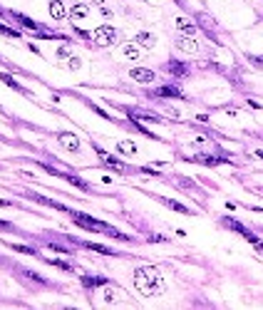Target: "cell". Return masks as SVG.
Segmentation results:
<instances>
[{
  "instance_id": "1",
  "label": "cell",
  "mask_w": 263,
  "mask_h": 310,
  "mask_svg": "<svg viewBox=\"0 0 263 310\" xmlns=\"http://www.w3.org/2000/svg\"><path fill=\"white\" fill-rule=\"evenodd\" d=\"M132 283H134L136 293L144 298H154V296H162L166 290L164 276L156 266H136L132 273Z\"/></svg>"
},
{
  "instance_id": "2",
  "label": "cell",
  "mask_w": 263,
  "mask_h": 310,
  "mask_svg": "<svg viewBox=\"0 0 263 310\" xmlns=\"http://www.w3.org/2000/svg\"><path fill=\"white\" fill-rule=\"evenodd\" d=\"M80 228H84V231H92V234H104V236H110V238H117V241H124V244H130L132 236L127 234H122L120 228H114V226H110V224H104V221H100V218H92L90 214H82V211H72L70 208V214H67Z\"/></svg>"
},
{
  "instance_id": "3",
  "label": "cell",
  "mask_w": 263,
  "mask_h": 310,
  "mask_svg": "<svg viewBox=\"0 0 263 310\" xmlns=\"http://www.w3.org/2000/svg\"><path fill=\"white\" fill-rule=\"evenodd\" d=\"M117 38H120L117 28H112V25H100V28L92 32L90 42L97 45V48H112V45L117 42Z\"/></svg>"
},
{
  "instance_id": "4",
  "label": "cell",
  "mask_w": 263,
  "mask_h": 310,
  "mask_svg": "<svg viewBox=\"0 0 263 310\" xmlns=\"http://www.w3.org/2000/svg\"><path fill=\"white\" fill-rule=\"evenodd\" d=\"M92 149L97 152V156H100V162L107 166V169H112V172H117V174H130V172H134V169H130L124 162H120L114 154H110V152H104L102 146H97V144H92Z\"/></svg>"
},
{
  "instance_id": "5",
  "label": "cell",
  "mask_w": 263,
  "mask_h": 310,
  "mask_svg": "<svg viewBox=\"0 0 263 310\" xmlns=\"http://www.w3.org/2000/svg\"><path fill=\"white\" fill-rule=\"evenodd\" d=\"M38 166H42L48 174H52V176H62L65 182H70L72 186H77V188H82V191H90V184L87 182H82L80 176H74V174H65V172H60V169H55V166H48V164H38Z\"/></svg>"
},
{
  "instance_id": "6",
  "label": "cell",
  "mask_w": 263,
  "mask_h": 310,
  "mask_svg": "<svg viewBox=\"0 0 263 310\" xmlns=\"http://www.w3.org/2000/svg\"><path fill=\"white\" fill-rule=\"evenodd\" d=\"M55 139H58V142L65 146L67 152H74V154H77V152L82 149V144H80V136H77L74 132H58V134H55Z\"/></svg>"
},
{
  "instance_id": "7",
  "label": "cell",
  "mask_w": 263,
  "mask_h": 310,
  "mask_svg": "<svg viewBox=\"0 0 263 310\" xmlns=\"http://www.w3.org/2000/svg\"><path fill=\"white\" fill-rule=\"evenodd\" d=\"M22 196L25 198H30V201H35V204H42V206H50V208H55V211H62V214H70V208L62 206V204H58V201H52V198H48V196H42V194H32V191H22Z\"/></svg>"
},
{
  "instance_id": "8",
  "label": "cell",
  "mask_w": 263,
  "mask_h": 310,
  "mask_svg": "<svg viewBox=\"0 0 263 310\" xmlns=\"http://www.w3.org/2000/svg\"><path fill=\"white\" fill-rule=\"evenodd\" d=\"M8 15H10V18H15V20H18V22H20L22 28H28V30H32L35 35H38V32H50V30H48V28H45L42 22H38V20H32V18H28V15H22V12H8Z\"/></svg>"
},
{
  "instance_id": "9",
  "label": "cell",
  "mask_w": 263,
  "mask_h": 310,
  "mask_svg": "<svg viewBox=\"0 0 263 310\" xmlns=\"http://www.w3.org/2000/svg\"><path fill=\"white\" fill-rule=\"evenodd\" d=\"M124 112H127V117L134 120V122H162V117L159 114H154V112H146V110H136V107H122Z\"/></svg>"
},
{
  "instance_id": "10",
  "label": "cell",
  "mask_w": 263,
  "mask_h": 310,
  "mask_svg": "<svg viewBox=\"0 0 263 310\" xmlns=\"http://www.w3.org/2000/svg\"><path fill=\"white\" fill-rule=\"evenodd\" d=\"M130 77L134 80V82H139V84H152L154 77H156V72L149 70V67H132Z\"/></svg>"
},
{
  "instance_id": "11",
  "label": "cell",
  "mask_w": 263,
  "mask_h": 310,
  "mask_svg": "<svg viewBox=\"0 0 263 310\" xmlns=\"http://www.w3.org/2000/svg\"><path fill=\"white\" fill-rule=\"evenodd\" d=\"M154 97H162V100H184V92L176 87V84H162L152 92Z\"/></svg>"
},
{
  "instance_id": "12",
  "label": "cell",
  "mask_w": 263,
  "mask_h": 310,
  "mask_svg": "<svg viewBox=\"0 0 263 310\" xmlns=\"http://www.w3.org/2000/svg\"><path fill=\"white\" fill-rule=\"evenodd\" d=\"M74 246H82L87 248V250H94V253H102V256H120V250H114V248L110 246H102V244H92V241H80V238H70Z\"/></svg>"
},
{
  "instance_id": "13",
  "label": "cell",
  "mask_w": 263,
  "mask_h": 310,
  "mask_svg": "<svg viewBox=\"0 0 263 310\" xmlns=\"http://www.w3.org/2000/svg\"><path fill=\"white\" fill-rule=\"evenodd\" d=\"M80 283H82L84 290H97V288H102V286H112L110 278H104V276H82Z\"/></svg>"
},
{
  "instance_id": "14",
  "label": "cell",
  "mask_w": 263,
  "mask_h": 310,
  "mask_svg": "<svg viewBox=\"0 0 263 310\" xmlns=\"http://www.w3.org/2000/svg\"><path fill=\"white\" fill-rule=\"evenodd\" d=\"M174 25H176L179 35H186V38H194V35H196V25H194L189 18H182V15H179V18L174 20Z\"/></svg>"
},
{
  "instance_id": "15",
  "label": "cell",
  "mask_w": 263,
  "mask_h": 310,
  "mask_svg": "<svg viewBox=\"0 0 263 310\" xmlns=\"http://www.w3.org/2000/svg\"><path fill=\"white\" fill-rule=\"evenodd\" d=\"M189 162L206 164V166H218V164H226L228 159L226 156H214V154H198V156H189Z\"/></svg>"
},
{
  "instance_id": "16",
  "label": "cell",
  "mask_w": 263,
  "mask_h": 310,
  "mask_svg": "<svg viewBox=\"0 0 263 310\" xmlns=\"http://www.w3.org/2000/svg\"><path fill=\"white\" fill-rule=\"evenodd\" d=\"M176 48L184 50V52H189V55H196L198 52V42L194 38H186V35H179L176 38Z\"/></svg>"
},
{
  "instance_id": "17",
  "label": "cell",
  "mask_w": 263,
  "mask_h": 310,
  "mask_svg": "<svg viewBox=\"0 0 263 310\" xmlns=\"http://www.w3.org/2000/svg\"><path fill=\"white\" fill-rule=\"evenodd\" d=\"M164 70H166L169 74H174V77H186V74H189V64H186V62H179V60H169Z\"/></svg>"
},
{
  "instance_id": "18",
  "label": "cell",
  "mask_w": 263,
  "mask_h": 310,
  "mask_svg": "<svg viewBox=\"0 0 263 310\" xmlns=\"http://www.w3.org/2000/svg\"><path fill=\"white\" fill-rule=\"evenodd\" d=\"M50 15H52V20H65L70 18V10L65 8V2L62 0H50Z\"/></svg>"
},
{
  "instance_id": "19",
  "label": "cell",
  "mask_w": 263,
  "mask_h": 310,
  "mask_svg": "<svg viewBox=\"0 0 263 310\" xmlns=\"http://www.w3.org/2000/svg\"><path fill=\"white\" fill-rule=\"evenodd\" d=\"M156 201H162L166 208H172V211H176V214H182V216H192V208H186L184 204H179V201H174V198H164V196H156Z\"/></svg>"
},
{
  "instance_id": "20",
  "label": "cell",
  "mask_w": 263,
  "mask_h": 310,
  "mask_svg": "<svg viewBox=\"0 0 263 310\" xmlns=\"http://www.w3.org/2000/svg\"><path fill=\"white\" fill-rule=\"evenodd\" d=\"M122 55L127 58V60H132V62H136V60H142V48L136 45V42H127L124 48H122Z\"/></svg>"
},
{
  "instance_id": "21",
  "label": "cell",
  "mask_w": 263,
  "mask_h": 310,
  "mask_svg": "<svg viewBox=\"0 0 263 310\" xmlns=\"http://www.w3.org/2000/svg\"><path fill=\"white\" fill-rule=\"evenodd\" d=\"M90 12H92V10H90V5H84V2H74V5L70 8V18H72V20H84Z\"/></svg>"
},
{
  "instance_id": "22",
  "label": "cell",
  "mask_w": 263,
  "mask_h": 310,
  "mask_svg": "<svg viewBox=\"0 0 263 310\" xmlns=\"http://www.w3.org/2000/svg\"><path fill=\"white\" fill-rule=\"evenodd\" d=\"M0 82H5V84H8V87H12L15 92H20L22 97H30V92H28V90H25V87H22V84H20L18 80H12V77H10L8 72H0Z\"/></svg>"
},
{
  "instance_id": "23",
  "label": "cell",
  "mask_w": 263,
  "mask_h": 310,
  "mask_svg": "<svg viewBox=\"0 0 263 310\" xmlns=\"http://www.w3.org/2000/svg\"><path fill=\"white\" fill-rule=\"evenodd\" d=\"M117 152L124 154V156H134V154L139 152V146H136L132 139H122V142H117Z\"/></svg>"
},
{
  "instance_id": "24",
  "label": "cell",
  "mask_w": 263,
  "mask_h": 310,
  "mask_svg": "<svg viewBox=\"0 0 263 310\" xmlns=\"http://www.w3.org/2000/svg\"><path fill=\"white\" fill-rule=\"evenodd\" d=\"M136 45H144V48H154L156 45V38L152 35V32H146V30H142V32H136V40H134Z\"/></svg>"
},
{
  "instance_id": "25",
  "label": "cell",
  "mask_w": 263,
  "mask_h": 310,
  "mask_svg": "<svg viewBox=\"0 0 263 310\" xmlns=\"http://www.w3.org/2000/svg\"><path fill=\"white\" fill-rule=\"evenodd\" d=\"M22 270V276L28 278V280H32V283H38V286H50V280L45 278V276H40V273H35V270H30V268H20Z\"/></svg>"
},
{
  "instance_id": "26",
  "label": "cell",
  "mask_w": 263,
  "mask_h": 310,
  "mask_svg": "<svg viewBox=\"0 0 263 310\" xmlns=\"http://www.w3.org/2000/svg\"><path fill=\"white\" fill-rule=\"evenodd\" d=\"M241 236H244V238H246V241H248L251 246L256 248L258 253H263V241H261V238H258V236H256V234H254V231H248V228H244V231H241Z\"/></svg>"
},
{
  "instance_id": "27",
  "label": "cell",
  "mask_w": 263,
  "mask_h": 310,
  "mask_svg": "<svg viewBox=\"0 0 263 310\" xmlns=\"http://www.w3.org/2000/svg\"><path fill=\"white\" fill-rule=\"evenodd\" d=\"M10 250H18V253H25V256H40V250L32 246H22V244H8Z\"/></svg>"
},
{
  "instance_id": "28",
  "label": "cell",
  "mask_w": 263,
  "mask_h": 310,
  "mask_svg": "<svg viewBox=\"0 0 263 310\" xmlns=\"http://www.w3.org/2000/svg\"><path fill=\"white\" fill-rule=\"evenodd\" d=\"M0 35H5V38H12V40H18V38H20L22 32H20V30H15V28H8V25H2V22H0Z\"/></svg>"
},
{
  "instance_id": "29",
  "label": "cell",
  "mask_w": 263,
  "mask_h": 310,
  "mask_svg": "<svg viewBox=\"0 0 263 310\" xmlns=\"http://www.w3.org/2000/svg\"><path fill=\"white\" fill-rule=\"evenodd\" d=\"M48 263L55 266V268H60V270H65V273H72V266L65 263V260H60V258H48Z\"/></svg>"
},
{
  "instance_id": "30",
  "label": "cell",
  "mask_w": 263,
  "mask_h": 310,
  "mask_svg": "<svg viewBox=\"0 0 263 310\" xmlns=\"http://www.w3.org/2000/svg\"><path fill=\"white\" fill-rule=\"evenodd\" d=\"M58 58H60V60H70V58H72V50H70L67 45L58 48Z\"/></svg>"
},
{
  "instance_id": "31",
  "label": "cell",
  "mask_w": 263,
  "mask_h": 310,
  "mask_svg": "<svg viewBox=\"0 0 263 310\" xmlns=\"http://www.w3.org/2000/svg\"><path fill=\"white\" fill-rule=\"evenodd\" d=\"M117 300H120L117 293H114L112 288H107V290H104V303H117Z\"/></svg>"
},
{
  "instance_id": "32",
  "label": "cell",
  "mask_w": 263,
  "mask_h": 310,
  "mask_svg": "<svg viewBox=\"0 0 263 310\" xmlns=\"http://www.w3.org/2000/svg\"><path fill=\"white\" fill-rule=\"evenodd\" d=\"M48 248H50V250H55V253H72V250H67L65 246H58V244H48Z\"/></svg>"
},
{
  "instance_id": "33",
  "label": "cell",
  "mask_w": 263,
  "mask_h": 310,
  "mask_svg": "<svg viewBox=\"0 0 263 310\" xmlns=\"http://www.w3.org/2000/svg\"><path fill=\"white\" fill-rule=\"evenodd\" d=\"M67 64H70V70H80V64H82V62H80V58H70Z\"/></svg>"
},
{
  "instance_id": "34",
  "label": "cell",
  "mask_w": 263,
  "mask_h": 310,
  "mask_svg": "<svg viewBox=\"0 0 263 310\" xmlns=\"http://www.w3.org/2000/svg\"><path fill=\"white\" fill-rule=\"evenodd\" d=\"M0 231H15V226H12L10 221H2V218H0Z\"/></svg>"
},
{
  "instance_id": "35",
  "label": "cell",
  "mask_w": 263,
  "mask_h": 310,
  "mask_svg": "<svg viewBox=\"0 0 263 310\" xmlns=\"http://www.w3.org/2000/svg\"><path fill=\"white\" fill-rule=\"evenodd\" d=\"M74 32H77L80 38H84V40H90V38H92V32H87V30H82V28H74Z\"/></svg>"
},
{
  "instance_id": "36",
  "label": "cell",
  "mask_w": 263,
  "mask_h": 310,
  "mask_svg": "<svg viewBox=\"0 0 263 310\" xmlns=\"http://www.w3.org/2000/svg\"><path fill=\"white\" fill-rule=\"evenodd\" d=\"M149 241H154V244H164L166 238H164V236H159V234H154V236H149Z\"/></svg>"
},
{
  "instance_id": "37",
  "label": "cell",
  "mask_w": 263,
  "mask_h": 310,
  "mask_svg": "<svg viewBox=\"0 0 263 310\" xmlns=\"http://www.w3.org/2000/svg\"><path fill=\"white\" fill-rule=\"evenodd\" d=\"M248 60L254 62V64H258V67H263V58H256V55H248Z\"/></svg>"
},
{
  "instance_id": "38",
  "label": "cell",
  "mask_w": 263,
  "mask_h": 310,
  "mask_svg": "<svg viewBox=\"0 0 263 310\" xmlns=\"http://www.w3.org/2000/svg\"><path fill=\"white\" fill-rule=\"evenodd\" d=\"M254 154H256V156H258V159H261V162H263V149H256Z\"/></svg>"
},
{
  "instance_id": "39",
  "label": "cell",
  "mask_w": 263,
  "mask_h": 310,
  "mask_svg": "<svg viewBox=\"0 0 263 310\" xmlns=\"http://www.w3.org/2000/svg\"><path fill=\"white\" fill-rule=\"evenodd\" d=\"M5 15H8V12H5V10H2V8H0V18H5Z\"/></svg>"
},
{
  "instance_id": "40",
  "label": "cell",
  "mask_w": 263,
  "mask_h": 310,
  "mask_svg": "<svg viewBox=\"0 0 263 310\" xmlns=\"http://www.w3.org/2000/svg\"><path fill=\"white\" fill-rule=\"evenodd\" d=\"M92 2H107V0H92Z\"/></svg>"
}]
</instances>
